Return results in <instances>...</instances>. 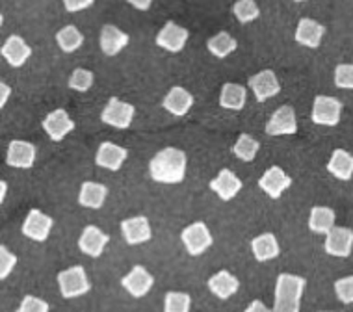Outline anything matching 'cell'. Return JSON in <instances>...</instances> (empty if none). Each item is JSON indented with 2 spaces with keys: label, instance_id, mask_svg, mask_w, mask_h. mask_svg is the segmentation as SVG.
Returning a JSON list of instances; mask_svg holds the SVG:
<instances>
[{
  "label": "cell",
  "instance_id": "484cf974",
  "mask_svg": "<svg viewBox=\"0 0 353 312\" xmlns=\"http://www.w3.org/2000/svg\"><path fill=\"white\" fill-rule=\"evenodd\" d=\"M245 101H248V90L244 86L232 84V82L223 84L221 93H219V106L221 108L240 112L245 106Z\"/></svg>",
  "mask_w": 353,
  "mask_h": 312
},
{
  "label": "cell",
  "instance_id": "bcb514c9",
  "mask_svg": "<svg viewBox=\"0 0 353 312\" xmlns=\"http://www.w3.org/2000/svg\"><path fill=\"white\" fill-rule=\"evenodd\" d=\"M322 312H327V311H322Z\"/></svg>",
  "mask_w": 353,
  "mask_h": 312
},
{
  "label": "cell",
  "instance_id": "9a60e30c",
  "mask_svg": "<svg viewBox=\"0 0 353 312\" xmlns=\"http://www.w3.org/2000/svg\"><path fill=\"white\" fill-rule=\"evenodd\" d=\"M128 156V151L121 145H116V143H110V141H103L97 149V154H95V164L99 167H104V169H110V171H119L121 165L125 164V160Z\"/></svg>",
  "mask_w": 353,
  "mask_h": 312
},
{
  "label": "cell",
  "instance_id": "4fadbf2b",
  "mask_svg": "<svg viewBox=\"0 0 353 312\" xmlns=\"http://www.w3.org/2000/svg\"><path fill=\"white\" fill-rule=\"evenodd\" d=\"M251 92L255 93V97L259 103H266L272 97H275L281 92V84L274 71L264 69L261 73L253 74L250 79Z\"/></svg>",
  "mask_w": 353,
  "mask_h": 312
},
{
  "label": "cell",
  "instance_id": "8992f818",
  "mask_svg": "<svg viewBox=\"0 0 353 312\" xmlns=\"http://www.w3.org/2000/svg\"><path fill=\"white\" fill-rule=\"evenodd\" d=\"M181 240H183L186 251H188L192 257H199V255H203L214 242L212 234H210L208 227L205 225L203 221H195V223L186 227L183 231V234H181Z\"/></svg>",
  "mask_w": 353,
  "mask_h": 312
},
{
  "label": "cell",
  "instance_id": "836d02e7",
  "mask_svg": "<svg viewBox=\"0 0 353 312\" xmlns=\"http://www.w3.org/2000/svg\"><path fill=\"white\" fill-rule=\"evenodd\" d=\"M192 298L184 292H168L164 298V312H190Z\"/></svg>",
  "mask_w": 353,
  "mask_h": 312
},
{
  "label": "cell",
  "instance_id": "ab89813d",
  "mask_svg": "<svg viewBox=\"0 0 353 312\" xmlns=\"http://www.w3.org/2000/svg\"><path fill=\"white\" fill-rule=\"evenodd\" d=\"M95 0H63V6L69 13L82 12V10H88L90 6H93Z\"/></svg>",
  "mask_w": 353,
  "mask_h": 312
},
{
  "label": "cell",
  "instance_id": "f35d334b",
  "mask_svg": "<svg viewBox=\"0 0 353 312\" xmlns=\"http://www.w3.org/2000/svg\"><path fill=\"white\" fill-rule=\"evenodd\" d=\"M49 303L39 300L36 295H25V300L21 301L17 312H49Z\"/></svg>",
  "mask_w": 353,
  "mask_h": 312
},
{
  "label": "cell",
  "instance_id": "44dd1931",
  "mask_svg": "<svg viewBox=\"0 0 353 312\" xmlns=\"http://www.w3.org/2000/svg\"><path fill=\"white\" fill-rule=\"evenodd\" d=\"M2 56L4 60L12 65V67H23L28 58L32 56V49L28 47L23 37L19 36H10L6 39V43L2 45Z\"/></svg>",
  "mask_w": 353,
  "mask_h": 312
},
{
  "label": "cell",
  "instance_id": "b9f144b4",
  "mask_svg": "<svg viewBox=\"0 0 353 312\" xmlns=\"http://www.w3.org/2000/svg\"><path fill=\"white\" fill-rule=\"evenodd\" d=\"M245 312H274V311H270L268 306L264 305L262 301L255 300V301H253V303H251L250 306H248V309H245Z\"/></svg>",
  "mask_w": 353,
  "mask_h": 312
},
{
  "label": "cell",
  "instance_id": "d4e9b609",
  "mask_svg": "<svg viewBox=\"0 0 353 312\" xmlns=\"http://www.w3.org/2000/svg\"><path fill=\"white\" fill-rule=\"evenodd\" d=\"M251 251L255 255L259 262H268L272 258L279 257V242L275 238V234L264 233L261 236H256L251 242Z\"/></svg>",
  "mask_w": 353,
  "mask_h": 312
},
{
  "label": "cell",
  "instance_id": "f1b7e54d",
  "mask_svg": "<svg viewBox=\"0 0 353 312\" xmlns=\"http://www.w3.org/2000/svg\"><path fill=\"white\" fill-rule=\"evenodd\" d=\"M335 227V210L329 207H312L309 229L316 234H327Z\"/></svg>",
  "mask_w": 353,
  "mask_h": 312
},
{
  "label": "cell",
  "instance_id": "7402d4cb",
  "mask_svg": "<svg viewBox=\"0 0 353 312\" xmlns=\"http://www.w3.org/2000/svg\"><path fill=\"white\" fill-rule=\"evenodd\" d=\"M162 106H164L170 114H173V116L176 117L186 116L190 112V108L194 106V97H192V93L186 92L184 87L175 86L168 92V95H165L164 101H162Z\"/></svg>",
  "mask_w": 353,
  "mask_h": 312
},
{
  "label": "cell",
  "instance_id": "d6986e66",
  "mask_svg": "<svg viewBox=\"0 0 353 312\" xmlns=\"http://www.w3.org/2000/svg\"><path fill=\"white\" fill-rule=\"evenodd\" d=\"M210 190L221 199V201H231L242 190V180L229 169H221L218 177L210 180Z\"/></svg>",
  "mask_w": 353,
  "mask_h": 312
},
{
  "label": "cell",
  "instance_id": "4316f807",
  "mask_svg": "<svg viewBox=\"0 0 353 312\" xmlns=\"http://www.w3.org/2000/svg\"><path fill=\"white\" fill-rule=\"evenodd\" d=\"M327 171L339 180H350L353 177V156L344 149H335L327 162Z\"/></svg>",
  "mask_w": 353,
  "mask_h": 312
},
{
  "label": "cell",
  "instance_id": "f546056e",
  "mask_svg": "<svg viewBox=\"0 0 353 312\" xmlns=\"http://www.w3.org/2000/svg\"><path fill=\"white\" fill-rule=\"evenodd\" d=\"M236 47L238 41L231 34H227V32H218L216 36H212L207 41V49L216 58H227V56L236 50Z\"/></svg>",
  "mask_w": 353,
  "mask_h": 312
},
{
  "label": "cell",
  "instance_id": "ee69618b",
  "mask_svg": "<svg viewBox=\"0 0 353 312\" xmlns=\"http://www.w3.org/2000/svg\"><path fill=\"white\" fill-rule=\"evenodd\" d=\"M0 186H2V199H4V194H6V183L2 180V183H0Z\"/></svg>",
  "mask_w": 353,
  "mask_h": 312
},
{
  "label": "cell",
  "instance_id": "d590c367",
  "mask_svg": "<svg viewBox=\"0 0 353 312\" xmlns=\"http://www.w3.org/2000/svg\"><path fill=\"white\" fill-rule=\"evenodd\" d=\"M335 86L341 87V90H353V63L336 65Z\"/></svg>",
  "mask_w": 353,
  "mask_h": 312
},
{
  "label": "cell",
  "instance_id": "7a4b0ae2",
  "mask_svg": "<svg viewBox=\"0 0 353 312\" xmlns=\"http://www.w3.org/2000/svg\"><path fill=\"white\" fill-rule=\"evenodd\" d=\"M307 281L292 273H281L275 282L274 312H299V301L303 295Z\"/></svg>",
  "mask_w": 353,
  "mask_h": 312
},
{
  "label": "cell",
  "instance_id": "4dcf8cb0",
  "mask_svg": "<svg viewBox=\"0 0 353 312\" xmlns=\"http://www.w3.org/2000/svg\"><path fill=\"white\" fill-rule=\"evenodd\" d=\"M56 43L60 47L63 52H74V50H79L84 43V36L80 34L79 28L73 25L63 26L58 34H56Z\"/></svg>",
  "mask_w": 353,
  "mask_h": 312
},
{
  "label": "cell",
  "instance_id": "277c9868",
  "mask_svg": "<svg viewBox=\"0 0 353 312\" xmlns=\"http://www.w3.org/2000/svg\"><path fill=\"white\" fill-rule=\"evenodd\" d=\"M342 116V103L327 95H318L312 103L311 119L316 125L322 127H336L341 123Z\"/></svg>",
  "mask_w": 353,
  "mask_h": 312
},
{
  "label": "cell",
  "instance_id": "d6a6232c",
  "mask_svg": "<svg viewBox=\"0 0 353 312\" xmlns=\"http://www.w3.org/2000/svg\"><path fill=\"white\" fill-rule=\"evenodd\" d=\"M232 13L234 17L242 23V25H248L251 21H255L261 15V8L256 6L255 0H236L234 6H232Z\"/></svg>",
  "mask_w": 353,
  "mask_h": 312
},
{
  "label": "cell",
  "instance_id": "30bf717a",
  "mask_svg": "<svg viewBox=\"0 0 353 312\" xmlns=\"http://www.w3.org/2000/svg\"><path fill=\"white\" fill-rule=\"evenodd\" d=\"M259 186L270 199H279L292 186V178L288 177L279 165H274V167L264 171V175L259 180Z\"/></svg>",
  "mask_w": 353,
  "mask_h": 312
},
{
  "label": "cell",
  "instance_id": "e0dca14e",
  "mask_svg": "<svg viewBox=\"0 0 353 312\" xmlns=\"http://www.w3.org/2000/svg\"><path fill=\"white\" fill-rule=\"evenodd\" d=\"M121 284L132 298H143L154 284V277L143 266H134L128 275L123 277Z\"/></svg>",
  "mask_w": 353,
  "mask_h": 312
},
{
  "label": "cell",
  "instance_id": "3957f363",
  "mask_svg": "<svg viewBox=\"0 0 353 312\" xmlns=\"http://www.w3.org/2000/svg\"><path fill=\"white\" fill-rule=\"evenodd\" d=\"M58 284H60L61 295L65 300H73V298L88 294L92 288V282L85 275V269L82 266H71V268L63 269L58 275Z\"/></svg>",
  "mask_w": 353,
  "mask_h": 312
},
{
  "label": "cell",
  "instance_id": "e575fe53",
  "mask_svg": "<svg viewBox=\"0 0 353 312\" xmlns=\"http://www.w3.org/2000/svg\"><path fill=\"white\" fill-rule=\"evenodd\" d=\"M93 86V73L88 69H74L71 79H69V87L74 92L84 93L88 90H92Z\"/></svg>",
  "mask_w": 353,
  "mask_h": 312
},
{
  "label": "cell",
  "instance_id": "52a82bcc",
  "mask_svg": "<svg viewBox=\"0 0 353 312\" xmlns=\"http://www.w3.org/2000/svg\"><path fill=\"white\" fill-rule=\"evenodd\" d=\"M325 253L331 257L347 258L353 249V231L346 227H333L325 234Z\"/></svg>",
  "mask_w": 353,
  "mask_h": 312
},
{
  "label": "cell",
  "instance_id": "f6af8a7d",
  "mask_svg": "<svg viewBox=\"0 0 353 312\" xmlns=\"http://www.w3.org/2000/svg\"><path fill=\"white\" fill-rule=\"evenodd\" d=\"M294 2H305V0H294Z\"/></svg>",
  "mask_w": 353,
  "mask_h": 312
},
{
  "label": "cell",
  "instance_id": "5b68a950",
  "mask_svg": "<svg viewBox=\"0 0 353 312\" xmlns=\"http://www.w3.org/2000/svg\"><path fill=\"white\" fill-rule=\"evenodd\" d=\"M136 108L132 104L123 103L117 97H112L101 112V121L114 127V129H128L134 119Z\"/></svg>",
  "mask_w": 353,
  "mask_h": 312
},
{
  "label": "cell",
  "instance_id": "ac0fdd59",
  "mask_svg": "<svg viewBox=\"0 0 353 312\" xmlns=\"http://www.w3.org/2000/svg\"><path fill=\"white\" fill-rule=\"evenodd\" d=\"M121 234L128 245H138L149 242L152 236L151 225L145 216H136L121 221Z\"/></svg>",
  "mask_w": 353,
  "mask_h": 312
},
{
  "label": "cell",
  "instance_id": "5bb4252c",
  "mask_svg": "<svg viewBox=\"0 0 353 312\" xmlns=\"http://www.w3.org/2000/svg\"><path fill=\"white\" fill-rule=\"evenodd\" d=\"M43 130L52 141H61L69 132L74 130V121L69 117L68 112L58 108L43 119Z\"/></svg>",
  "mask_w": 353,
  "mask_h": 312
},
{
  "label": "cell",
  "instance_id": "603a6c76",
  "mask_svg": "<svg viewBox=\"0 0 353 312\" xmlns=\"http://www.w3.org/2000/svg\"><path fill=\"white\" fill-rule=\"evenodd\" d=\"M99 41H101V50L104 54L116 56L128 45V34L121 32L114 25H104Z\"/></svg>",
  "mask_w": 353,
  "mask_h": 312
},
{
  "label": "cell",
  "instance_id": "7bdbcfd3",
  "mask_svg": "<svg viewBox=\"0 0 353 312\" xmlns=\"http://www.w3.org/2000/svg\"><path fill=\"white\" fill-rule=\"evenodd\" d=\"M0 93H2V97H0V106H4L8 98H10V95H12V87L8 86L6 82H2V84H0Z\"/></svg>",
  "mask_w": 353,
  "mask_h": 312
},
{
  "label": "cell",
  "instance_id": "8d00e7d4",
  "mask_svg": "<svg viewBox=\"0 0 353 312\" xmlns=\"http://www.w3.org/2000/svg\"><path fill=\"white\" fill-rule=\"evenodd\" d=\"M335 292L336 298L342 301V303H353V275L350 277H342L335 282Z\"/></svg>",
  "mask_w": 353,
  "mask_h": 312
},
{
  "label": "cell",
  "instance_id": "8fae6325",
  "mask_svg": "<svg viewBox=\"0 0 353 312\" xmlns=\"http://www.w3.org/2000/svg\"><path fill=\"white\" fill-rule=\"evenodd\" d=\"M54 221L47 214H43L41 210H30L26 216L25 223H23V234L26 238L34 240V242H45L49 238L50 231H52Z\"/></svg>",
  "mask_w": 353,
  "mask_h": 312
},
{
  "label": "cell",
  "instance_id": "6da1fadb",
  "mask_svg": "<svg viewBox=\"0 0 353 312\" xmlns=\"http://www.w3.org/2000/svg\"><path fill=\"white\" fill-rule=\"evenodd\" d=\"M188 158L186 153L176 147H165L154 154L149 162V173L154 183L179 184L186 177Z\"/></svg>",
  "mask_w": 353,
  "mask_h": 312
},
{
  "label": "cell",
  "instance_id": "74e56055",
  "mask_svg": "<svg viewBox=\"0 0 353 312\" xmlns=\"http://www.w3.org/2000/svg\"><path fill=\"white\" fill-rule=\"evenodd\" d=\"M17 257L13 255L6 245H0V279H6L15 268Z\"/></svg>",
  "mask_w": 353,
  "mask_h": 312
},
{
  "label": "cell",
  "instance_id": "ba28073f",
  "mask_svg": "<svg viewBox=\"0 0 353 312\" xmlns=\"http://www.w3.org/2000/svg\"><path fill=\"white\" fill-rule=\"evenodd\" d=\"M266 134L268 136H290L298 132V119L292 106H279L266 123Z\"/></svg>",
  "mask_w": 353,
  "mask_h": 312
},
{
  "label": "cell",
  "instance_id": "2e32d148",
  "mask_svg": "<svg viewBox=\"0 0 353 312\" xmlns=\"http://www.w3.org/2000/svg\"><path fill=\"white\" fill-rule=\"evenodd\" d=\"M108 234L103 233L99 227L88 225L84 231H82V234H80L79 249L84 253V255H88V257L97 258L103 255L104 247L108 244Z\"/></svg>",
  "mask_w": 353,
  "mask_h": 312
},
{
  "label": "cell",
  "instance_id": "1f68e13d",
  "mask_svg": "<svg viewBox=\"0 0 353 312\" xmlns=\"http://www.w3.org/2000/svg\"><path fill=\"white\" fill-rule=\"evenodd\" d=\"M259 149H261V143L253 138L251 134H240V138L234 143V147H232V153L234 156H238L240 160H244V162H253L256 158V153H259Z\"/></svg>",
  "mask_w": 353,
  "mask_h": 312
},
{
  "label": "cell",
  "instance_id": "9c48e42d",
  "mask_svg": "<svg viewBox=\"0 0 353 312\" xmlns=\"http://www.w3.org/2000/svg\"><path fill=\"white\" fill-rule=\"evenodd\" d=\"M37 149L34 143L23 140H13L6 153V164L17 169H30L36 164Z\"/></svg>",
  "mask_w": 353,
  "mask_h": 312
},
{
  "label": "cell",
  "instance_id": "7c38bea8",
  "mask_svg": "<svg viewBox=\"0 0 353 312\" xmlns=\"http://www.w3.org/2000/svg\"><path fill=\"white\" fill-rule=\"evenodd\" d=\"M188 30L183 28V26H179L176 23H165L162 26V30L159 32V36H157V45H159L160 49L168 50L171 54H176V52H181L184 49V45L188 41Z\"/></svg>",
  "mask_w": 353,
  "mask_h": 312
},
{
  "label": "cell",
  "instance_id": "60d3db41",
  "mask_svg": "<svg viewBox=\"0 0 353 312\" xmlns=\"http://www.w3.org/2000/svg\"><path fill=\"white\" fill-rule=\"evenodd\" d=\"M127 2L130 6H134L136 10H140V12H147L152 4V0H127Z\"/></svg>",
  "mask_w": 353,
  "mask_h": 312
},
{
  "label": "cell",
  "instance_id": "cb8c5ba5",
  "mask_svg": "<svg viewBox=\"0 0 353 312\" xmlns=\"http://www.w3.org/2000/svg\"><path fill=\"white\" fill-rule=\"evenodd\" d=\"M208 288H210V292H212L216 298H219V300H229L231 295H234L238 292L240 281L232 275L231 271L221 269L216 275H212L208 279Z\"/></svg>",
  "mask_w": 353,
  "mask_h": 312
},
{
  "label": "cell",
  "instance_id": "83f0119b",
  "mask_svg": "<svg viewBox=\"0 0 353 312\" xmlns=\"http://www.w3.org/2000/svg\"><path fill=\"white\" fill-rule=\"evenodd\" d=\"M106 196H108V188H106L104 184L88 180V183L82 184V188H80L79 202L82 205V207L97 210V208H101L104 205Z\"/></svg>",
  "mask_w": 353,
  "mask_h": 312
},
{
  "label": "cell",
  "instance_id": "ffe728a7",
  "mask_svg": "<svg viewBox=\"0 0 353 312\" xmlns=\"http://www.w3.org/2000/svg\"><path fill=\"white\" fill-rule=\"evenodd\" d=\"M323 34H325V26L320 25L314 19L303 17L296 28V41L309 49H318L322 43Z\"/></svg>",
  "mask_w": 353,
  "mask_h": 312
}]
</instances>
